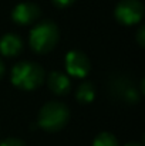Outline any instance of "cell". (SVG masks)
Segmentation results:
<instances>
[{
	"mask_svg": "<svg viewBox=\"0 0 145 146\" xmlns=\"http://www.w3.org/2000/svg\"><path fill=\"white\" fill-rule=\"evenodd\" d=\"M125 146H141L140 143H137V142H130V143H127Z\"/></svg>",
	"mask_w": 145,
	"mask_h": 146,
	"instance_id": "obj_15",
	"label": "cell"
},
{
	"mask_svg": "<svg viewBox=\"0 0 145 146\" xmlns=\"http://www.w3.org/2000/svg\"><path fill=\"white\" fill-rule=\"evenodd\" d=\"M40 7L34 3H20L11 11V19L20 26H27L34 23L40 17Z\"/></svg>",
	"mask_w": 145,
	"mask_h": 146,
	"instance_id": "obj_6",
	"label": "cell"
},
{
	"mask_svg": "<svg viewBox=\"0 0 145 146\" xmlns=\"http://www.w3.org/2000/svg\"><path fill=\"white\" fill-rule=\"evenodd\" d=\"M96 97V90H94V85L88 81H83L78 88H77V92H76V98L80 104H90L93 102V99Z\"/></svg>",
	"mask_w": 145,
	"mask_h": 146,
	"instance_id": "obj_9",
	"label": "cell"
},
{
	"mask_svg": "<svg viewBox=\"0 0 145 146\" xmlns=\"http://www.w3.org/2000/svg\"><path fill=\"white\" fill-rule=\"evenodd\" d=\"M23 50V41L17 34L9 33L0 38V52L4 57H16Z\"/></svg>",
	"mask_w": 145,
	"mask_h": 146,
	"instance_id": "obj_8",
	"label": "cell"
},
{
	"mask_svg": "<svg viewBox=\"0 0 145 146\" xmlns=\"http://www.w3.org/2000/svg\"><path fill=\"white\" fill-rule=\"evenodd\" d=\"M47 84L51 92H54L55 95H67L71 90L70 78L60 71H53L48 74Z\"/></svg>",
	"mask_w": 145,
	"mask_h": 146,
	"instance_id": "obj_7",
	"label": "cell"
},
{
	"mask_svg": "<svg viewBox=\"0 0 145 146\" xmlns=\"http://www.w3.org/2000/svg\"><path fill=\"white\" fill-rule=\"evenodd\" d=\"M44 81V70L40 64L31 61H20L11 70V82L20 90L33 91Z\"/></svg>",
	"mask_w": 145,
	"mask_h": 146,
	"instance_id": "obj_1",
	"label": "cell"
},
{
	"mask_svg": "<svg viewBox=\"0 0 145 146\" xmlns=\"http://www.w3.org/2000/svg\"><path fill=\"white\" fill-rule=\"evenodd\" d=\"M91 68L88 57L78 50H73L65 55V70L70 75L77 78H84L88 75Z\"/></svg>",
	"mask_w": 145,
	"mask_h": 146,
	"instance_id": "obj_5",
	"label": "cell"
},
{
	"mask_svg": "<svg viewBox=\"0 0 145 146\" xmlns=\"http://www.w3.org/2000/svg\"><path fill=\"white\" fill-rule=\"evenodd\" d=\"M70 119V111L65 104L60 101H50L44 104L39 112V126L47 132L61 131Z\"/></svg>",
	"mask_w": 145,
	"mask_h": 146,
	"instance_id": "obj_3",
	"label": "cell"
},
{
	"mask_svg": "<svg viewBox=\"0 0 145 146\" xmlns=\"http://www.w3.org/2000/svg\"><path fill=\"white\" fill-rule=\"evenodd\" d=\"M4 72H6V67H4V62H3V61L0 60V80L3 78Z\"/></svg>",
	"mask_w": 145,
	"mask_h": 146,
	"instance_id": "obj_14",
	"label": "cell"
},
{
	"mask_svg": "<svg viewBox=\"0 0 145 146\" xmlns=\"http://www.w3.org/2000/svg\"><path fill=\"white\" fill-rule=\"evenodd\" d=\"M137 41L140 44V47H145V27L141 26L137 31Z\"/></svg>",
	"mask_w": 145,
	"mask_h": 146,
	"instance_id": "obj_12",
	"label": "cell"
},
{
	"mask_svg": "<svg viewBox=\"0 0 145 146\" xmlns=\"http://www.w3.org/2000/svg\"><path fill=\"white\" fill-rule=\"evenodd\" d=\"M93 146H120V145H118L117 138H115L112 133L102 132V133H100L96 138Z\"/></svg>",
	"mask_w": 145,
	"mask_h": 146,
	"instance_id": "obj_10",
	"label": "cell"
},
{
	"mask_svg": "<svg viewBox=\"0 0 145 146\" xmlns=\"http://www.w3.org/2000/svg\"><path fill=\"white\" fill-rule=\"evenodd\" d=\"M115 19L120 24L132 26L142 20L144 4L140 0H121L115 7Z\"/></svg>",
	"mask_w": 145,
	"mask_h": 146,
	"instance_id": "obj_4",
	"label": "cell"
},
{
	"mask_svg": "<svg viewBox=\"0 0 145 146\" xmlns=\"http://www.w3.org/2000/svg\"><path fill=\"white\" fill-rule=\"evenodd\" d=\"M0 146H26V143L23 141L17 139V138H9V139L3 141L0 143Z\"/></svg>",
	"mask_w": 145,
	"mask_h": 146,
	"instance_id": "obj_11",
	"label": "cell"
},
{
	"mask_svg": "<svg viewBox=\"0 0 145 146\" xmlns=\"http://www.w3.org/2000/svg\"><path fill=\"white\" fill-rule=\"evenodd\" d=\"M51 1H53L54 6H57V7H60V9H64V7L71 6L76 0H51Z\"/></svg>",
	"mask_w": 145,
	"mask_h": 146,
	"instance_id": "obj_13",
	"label": "cell"
},
{
	"mask_svg": "<svg viewBox=\"0 0 145 146\" xmlns=\"http://www.w3.org/2000/svg\"><path fill=\"white\" fill-rule=\"evenodd\" d=\"M60 38V30L57 24L51 20H43L36 24L29 37L30 47L37 54H47L54 48Z\"/></svg>",
	"mask_w": 145,
	"mask_h": 146,
	"instance_id": "obj_2",
	"label": "cell"
}]
</instances>
